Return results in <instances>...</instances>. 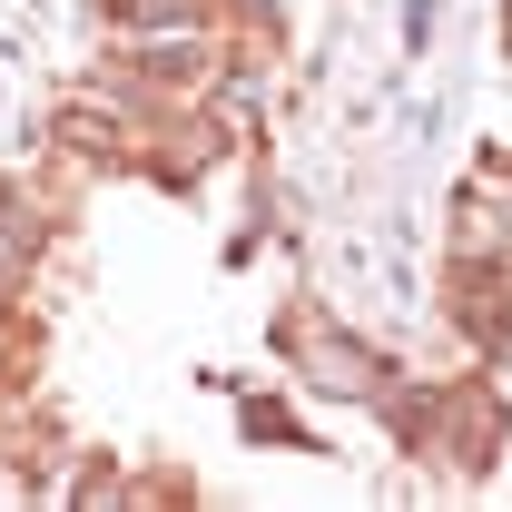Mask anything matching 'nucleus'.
I'll list each match as a JSON object with an SVG mask.
<instances>
[{
	"label": "nucleus",
	"instance_id": "nucleus-1",
	"mask_svg": "<svg viewBox=\"0 0 512 512\" xmlns=\"http://www.w3.org/2000/svg\"><path fill=\"white\" fill-rule=\"evenodd\" d=\"M434 20H444V0H414V10H404V50H424V40H434Z\"/></svg>",
	"mask_w": 512,
	"mask_h": 512
}]
</instances>
